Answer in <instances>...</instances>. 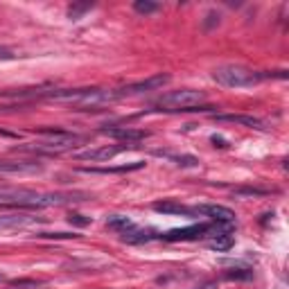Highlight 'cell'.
Instances as JSON below:
<instances>
[{
    "label": "cell",
    "instance_id": "1",
    "mask_svg": "<svg viewBox=\"0 0 289 289\" xmlns=\"http://www.w3.org/2000/svg\"><path fill=\"white\" fill-rule=\"evenodd\" d=\"M84 192H37L27 187H0V208H48L86 201Z\"/></svg>",
    "mask_w": 289,
    "mask_h": 289
},
{
    "label": "cell",
    "instance_id": "2",
    "mask_svg": "<svg viewBox=\"0 0 289 289\" xmlns=\"http://www.w3.org/2000/svg\"><path fill=\"white\" fill-rule=\"evenodd\" d=\"M48 100L59 104H70L77 109H98L120 100L118 88H63L48 93Z\"/></svg>",
    "mask_w": 289,
    "mask_h": 289
},
{
    "label": "cell",
    "instance_id": "3",
    "mask_svg": "<svg viewBox=\"0 0 289 289\" xmlns=\"http://www.w3.org/2000/svg\"><path fill=\"white\" fill-rule=\"evenodd\" d=\"M79 143H84V136L79 134H70V131H61V129H45V131H37V140L34 143L21 145L18 149L39 151V154H61V151L77 147Z\"/></svg>",
    "mask_w": 289,
    "mask_h": 289
},
{
    "label": "cell",
    "instance_id": "4",
    "mask_svg": "<svg viewBox=\"0 0 289 289\" xmlns=\"http://www.w3.org/2000/svg\"><path fill=\"white\" fill-rule=\"evenodd\" d=\"M206 102V93L204 90H172L165 93L163 98H158L154 102L156 111H165V113H179V111H212L215 106L204 104Z\"/></svg>",
    "mask_w": 289,
    "mask_h": 289
},
{
    "label": "cell",
    "instance_id": "5",
    "mask_svg": "<svg viewBox=\"0 0 289 289\" xmlns=\"http://www.w3.org/2000/svg\"><path fill=\"white\" fill-rule=\"evenodd\" d=\"M212 79L219 86H224V88H248V86H255V84H260L262 79H267V75L246 68V66L228 63V66L215 68Z\"/></svg>",
    "mask_w": 289,
    "mask_h": 289
},
{
    "label": "cell",
    "instance_id": "6",
    "mask_svg": "<svg viewBox=\"0 0 289 289\" xmlns=\"http://www.w3.org/2000/svg\"><path fill=\"white\" fill-rule=\"evenodd\" d=\"M212 231V224H192L185 228H174V231H167L163 235H158L165 242H190V240H201L208 237Z\"/></svg>",
    "mask_w": 289,
    "mask_h": 289
},
{
    "label": "cell",
    "instance_id": "7",
    "mask_svg": "<svg viewBox=\"0 0 289 289\" xmlns=\"http://www.w3.org/2000/svg\"><path fill=\"white\" fill-rule=\"evenodd\" d=\"M170 82V75H154V77H147L143 82H136L129 86H122L118 88L120 98H129V95H140V93H149V90H158Z\"/></svg>",
    "mask_w": 289,
    "mask_h": 289
},
{
    "label": "cell",
    "instance_id": "8",
    "mask_svg": "<svg viewBox=\"0 0 289 289\" xmlns=\"http://www.w3.org/2000/svg\"><path fill=\"white\" fill-rule=\"evenodd\" d=\"M134 145H104V147H93V149H86V151H77L75 154V160H111L113 156L122 154V151L131 149Z\"/></svg>",
    "mask_w": 289,
    "mask_h": 289
},
{
    "label": "cell",
    "instance_id": "9",
    "mask_svg": "<svg viewBox=\"0 0 289 289\" xmlns=\"http://www.w3.org/2000/svg\"><path fill=\"white\" fill-rule=\"evenodd\" d=\"M195 215H204V217H210L215 224H233L235 221V212L226 206H219V204H201L197 208H192Z\"/></svg>",
    "mask_w": 289,
    "mask_h": 289
},
{
    "label": "cell",
    "instance_id": "10",
    "mask_svg": "<svg viewBox=\"0 0 289 289\" xmlns=\"http://www.w3.org/2000/svg\"><path fill=\"white\" fill-rule=\"evenodd\" d=\"M102 134H106L109 138H118V140H122V143H140V140H145L147 136V131L143 129H131V126H113V129H102Z\"/></svg>",
    "mask_w": 289,
    "mask_h": 289
},
{
    "label": "cell",
    "instance_id": "11",
    "mask_svg": "<svg viewBox=\"0 0 289 289\" xmlns=\"http://www.w3.org/2000/svg\"><path fill=\"white\" fill-rule=\"evenodd\" d=\"M217 122H235L242 126H251V129H265V122L260 118H253V115H242V113H215Z\"/></svg>",
    "mask_w": 289,
    "mask_h": 289
},
{
    "label": "cell",
    "instance_id": "12",
    "mask_svg": "<svg viewBox=\"0 0 289 289\" xmlns=\"http://www.w3.org/2000/svg\"><path fill=\"white\" fill-rule=\"evenodd\" d=\"M143 167H145L143 160H134V163L113 165V167H79V172H86V174H120V172H136L143 170Z\"/></svg>",
    "mask_w": 289,
    "mask_h": 289
},
{
    "label": "cell",
    "instance_id": "13",
    "mask_svg": "<svg viewBox=\"0 0 289 289\" xmlns=\"http://www.w3.org/2000/svg\"><path fill=\"white\" fill-rule=\"evenodd\" d=\"M41 165L37 160H0V174H16V172H39Z\"/></svg>",
    "mask_w": 289,
    "mask_h": 289
},
{
    "label": "cell",
    "instance_id": "14",
    "mask_svg": "<svg viewBox=\"0 0 289 289\" xmlns=\"http://www.w3.org/2000/svg\"><path fill=\"white\" fill-rule=\"evenodd\" d=\"M154 210L156 212H163V215H185V217H192L195 215V210L192 208H187L183 204H179V201H156L154 204Z\"/></svg>",
    "mask_w": 289,
    "mask_h": 289
},
{
    "label": "cell",
    "instance_id": "15",
    "mask_svg": "<svg viewBox=\"0 0 289 289\" xmlns=\"http://www.w3.org/2000/svg\"><path fill=\"white\" fill-rule=\"evenodd\" d=\"M32 221H39V217H29V215H0V231H16L23 228Z\"/></svg>",
    "mask_w": 289,
    "mask_h": 289
},
{
    "label": "cell",
    "instance_id": "16",
    "mask_svg": "<svg viewBox=\"0 0 289 289\" xmlns=\"http://www.w3.org/2000/svg\"><path fill=\"white\" fill-rule=\"evenodd\" d=\"M154 237H158V235L151 228H145V231L143 228H129V231L122 233V242H126V244H143V242H149Z\"/></svg>",
    "mask_w": 289,
    "mask_h": 289
},
{
    "label": "cell",
    "instance_id": "17",
    "mask_svg": "<svg viewBox=\"0 0 289 289\" xmlns=\"http://www.w3.org/2000/svg\"><path fill=\"white\" fill-rule=\"evenodd\" d=\"M106 228L118 231V233H124V231H129V228H134V221H131L129 217H124V215H113V217L106 219Z\"/></svg>",
    "mask_w": 289,
    "mask_h": 289
},
{
    "label": "cell",
    "instance_id": "18",
    "mask_svg": "<svg viewBox=\"0 0 289 289\" xmlns=\"http://www.w3.org/2000/svg\"><path fill=\"white\" fill-rule=\"evenodd\" d=\"M233 244H235V235H231V231L221 233V235H215V240H210L212 251H228Z\"/></svg>",
    "mask_w": 289,
    "mask_h": 289
},
{
    "label": "cell",
    "instance_id": "19",
    "mask_svg": "<svg viewBox=\"0 0 289 289\" xmlns=\"http://www.w3.org/2000/svg\"><path fill=\"white\" fill-rule=\"evenodd\" d=\"M271 195L269 190H262V187H237V190H233V197H237V199H248V197H267Z\"/></svg>",
    "mask_w": 289,
    "mask_h": 289
},
{
    "label": "cell",
    "instance_id": "20",
    "mask_svg": "<svg viewBox=\"0 0 289 289\" xmlns=\"http://www.w3.org/2000/svg\"><path fill=\"white\" fill-rule=\"evenodd\" d=\"M134 9L138 14H143V16H149V14H156L160 9L158 3H154V0H136L134 3Z\"/></svg>",
    "mask_w": 289,
    "mask_h": 289
},
{
    "label": "cell",
    "instance_id": "21",
    "mask_svg": "<svg viewBox=\"0 0 289 289\" xmlns=\"http://www.w3.org/2000/svg\"><path fill=\"white\" fill-rule=\"evenodd\" d=\"M39 240H77V233H37Z\"/></svg>",
    "mask_w": 289,
    "mask_h": 289
},
{
    "label": "cell",
    "instance_id": "22",
    "mask_svg": "<svg viewBox=\"0 0 289 289\" xmlns=\"http://www.w3.org/2000/svg\"><path fill=\"white\" fill-rule=\"evenodd\" d=\"M90 7H93V5H88V3H86V5H70V7H68V16L73 18V21H77V18H82V14L88 12Z\"/></svg>",
    "mask_w": 289,
    "mask_h": 289
},
{
    "label": "cell",
    "instance_id": "23",
    "mask_svg": "<svg viewBox=\"0 0 289 289\" xmlns=\"http://www.w3.org/2000/svg\"><path fill=\"white\" fill-rule=\"evenodd\" d=\"M170 156V154H167ZM172 160H176V165H183V167H197L199 165V158H195V156H170Z\"/></svg>",
    "mask_w": 289,
    "mask_h": 289
},
{
    "label": "cell",
    "instance_id": "24",
    "mask_svg": "<svg viewBox=\"0 0 289 289\" xmlns=\"http://www.w3.org/2000/svg\"><path fill=\"white\" fill-rule=\"evenodd\" d=\"M253 276V271H248V269H233V271L226 273V278H231V280H248V278Z\"/></svg>",
    "mask_w": 289,
    "mask_h": 289
},
{
    "label": "cell",
    "instance_id": "25",
    "mask_svg": "<svg viewBox=\"0 0 289 289\" xmlns=\"http://www.w3.org/2000/svg\"><path fill=\"white\" fill-rule=\"evenodd\" d=\"M68 221H70V224H75V226H88V224H90L88 217L79 215V212H73V215L68 217Z\"/></svg>",
    "mask_w": 289,
    "mask_h": 289
},
{
    "label": "cell",
    "instance_id": "26",
    "mask_svg": "<svg viewBox=\"0 0 289 289\" xmlns=\"http://www.w3.org/2000/svg\"><path fill=\"white\" fill-rule=\"evenodd\" d=\"M12 59H16V54H14V50L3 48V45H0V61H12Z\"/></svg>",
    "mask_w": 289,
    "mask_h": 289
},
{
    "label": "cell",
    "instance_id": "27",
    "mask_svg": "<svg viewBox=\"0 0 289 289\" xmlns=\"http://www.w3.org/2000/svg\"><path fill=\"white\" fill-rule=\"evenodd\" d=\"M206 18H208V21L204 23V27H206V29H210V27H212V25H215V23H217V25H219V14H215V12H210V14H208V16H206Z\"/></svg>",
    "mask_w": 289,
    "mask_h": 289
},
{
    "label": "cell",
    "instance_id": "28",
    "mask_svg": "<svg viewBox=\"0 0 289 289\" xmlns=\"http://www.w3.org/2000/svg\"><path fill=\"white\" fill-rule=\"evenodd\" d=\"M12 285H14V287H37L39 282H37V280H14Z\"/></svg>",
    "mask_w": 289,
    "mask_h": 289
},
{
    "label": "cell",
    "instance_id": "29",
    "mask_svg": "<svg viewBox=\"0 0 289 289\" xmlns=\"http://www.w3.org/2000/svg\"><path fill=\"white\" fill-rule=\"evenodd\" d=\"M210 140H212V145H215V147H228V145H226V140H224V138H219V136H212Z\"/></svg>",
    "mask_w": 289,
    "mask_h": 289
},
{
    "label": "cell",
    "instance_id": "30",
    "mask_svg": "<svg viewBox=\"0 0 289 289\" xmlns=\"http://www.w3.org/2000/svg\"><path fill=\"white\" fill-rule=\"evenodd\" d=\"M5 280V276H3V273H0V282H3Z\"/></svg>",
    "mask_w": 289,
    "mask_h": 289
}]
</instances>
